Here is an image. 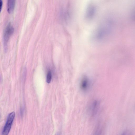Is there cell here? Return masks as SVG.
<instances>
[{"label": "cell", "mask_w": 135, "mask_h": 135, "mask_svg": "<svg viewBox=\"0 0 135 135\" xmlns=\"http://www.w3.org/2000/svg\"><path fill=\"white\" fill-rule=\"evenodd\" d=\"M15 113L13 112L8 115L2 132V135H8L10 130L13 122L14 119Z\"/></svg>", "instance_id": "1"}, {"label": "cell", "mask_w": 135, "mask_h": 135, "mask_svg": "<svg viewBox=\"0 0 135 135\" xmlns=\"http://www.w3.org/2000/svg\"><path fill=\"white\" fill-rule=\"evenodd\" d=\"M14 31L13 27L10 23L8 24L5 29L3 34L4 43L5 46H6L7 42Z\"/></svg>", "instance_id": "2"}, {"label": "cell", "mask_w": 135, "mask_h": 135, "mask_svg": "<svg viewBox=\"0 0 135 135\" xmlns=\"http://www.w3.org/2000/svg\"><path fill=\"white\" fill-rule=\"evenodd\" d=\"M90 86V81L89 79L86 76L82 78L80 83V86L81 89L83 91H87Z\"/></svg>", "instance_id": "3"}, {"label": "cell", "mask_w": 135, "mask_h": 135, "mask_svg": "<svg viewBox=\"0 0 135 135\" xmlns=\"http://www.w3.org/2000/svg\"><path fill=\"white\" fill-rule=\"evenodd\" d=\"M96 11L95 6L93 5H91L88 8L86 14V17L89 19L92 18L95 15Z\"/></svg>", "instance_id": "4"}, {"label": "cell", "mask_w": 135, "mask_h": 135, "mask_svg": "<svg viewBox=\"0 0 135 135\" xmlns=\"http://www.w3.org/2000/svg\"><path fill=\"white\" fill-rule=\"evenodd\" d=\"M15 4V0H8L7 2V10L9 13L14 10Z\"/></svg>", "instance_id": "5"}, {"label": "cell", "mask_w": 135, "mask_h": 135, "mask_svg": "<svg viewBox=\"0 0 135 135\" xmlns=\"http://www.w3.org/2000/svg\"><path fill=\"white\" fill-rule=\"evenodd\" d=\"M52 78L51 71L50 70L48 71L47 76H46V82L48 83H49L51 81Z\"/></svg>", "instance_id": "6"}, {"label": "cell", "mask_w": 135, "mask_h": 135, "mask_svg": "<svg viewBox=\"0 0 135 135\" xmlns=\"http://www.w3.org/2000/svg\"><path fill=\"white\" fill-rule=\"evenodd\" d=\"M121 135H129V133L127 131H125Z\"/></svg>", "instance_id": "7"}, {"label": "cell", "mask_w": 135, "mask_h": 135, "mask_svg": "<svg viewBox=\"0 0 135 135\" xmlns=\"http://www.w3.org/2000/svg\"><path fill=\"white\" fill-rule=\"evenodd\" d=\"M2 4L3 2L1 0H0V10H1Z\"/></svg>", "instance_id": "8"}, {"label": "cell", "mask_w": 135, "mask_h": 135, "mask_svg": "<svg viewBox=\"0 0 135 135\" xmlns=\"http://www.w3.org/2000/svg\"><path fill=\"white\" fill-rule=\"evenodd\" d=\"M96 135H100L99 133H98V134H97Z\"/></svg>", "instance_id": "9"}]
</instances>
